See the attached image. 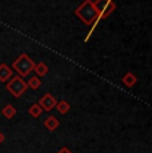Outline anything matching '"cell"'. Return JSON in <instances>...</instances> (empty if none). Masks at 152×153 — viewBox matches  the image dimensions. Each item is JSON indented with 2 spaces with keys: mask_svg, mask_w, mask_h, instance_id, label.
<instances>
[{
  "mask_svg": "<svg viewBox=\"0 0 152 153\" xmlns=\"http://www.w3.org/2000/svg\"><path fill=\"white\" fill-rule=\"evenodd\" d=\"M75 15L87 25H92L91 31L88 32V35L86 36V42H88L89 37H91L92 32L95 31L98 23L100 22V16H99V12L96 10L95 4H93L92 0H84L80 5L75 10Z\"/></svg>",
  "mask_w": 152,
  "mask_h": 153,
  "instance_id": "cell-1",
  "label": "cell"
},
{
  "mask_svg": "<svg viewBox=\"0 0 152 153\" xmlns=\"http://www.w3.org/2000/svg\"><path fill=\"white\" fill-rule=\"evenodd\" d=\"M12 68L19 73L20 77H25L34 71L35 68V61L28 56L27 53H22L19 57L13 61Z\"/></svg>",
  "mask_w": 152,
  "mask_h": 153,
  "instance_id": "cell-2",
  "label": "cell"
},
{
  "mask_svg": "<svg viewBox=\"0 0 152 153\" xmlns=\"http://www.w3.org/2000/svg\"><path fill=\"white\" fill-rule=\"evenodd\" d=\"M28 89V85L24 81V79L20 77L19 75L13 76L10 81L7 83V91L13 96V97H20L24 92H27Z\"/></svg>",
  "mask_w": 152,
  "mask_h": 153,
  "instance_id": "cell-3",
  "label": "cell"
},
{
  "mask_svg": "<svg viewBox=\"0 0 152 153\" xmlns=\"http://www.w3.org/2000/svg\"><path fill=\"white\" fill-rule=\"evenodd\" d=\"M93 4H95L96 10H98V12H99L100 20L107 19V17L116 10V4L113 3V0H95Z\"/></svg>",
  "mask_w": 152,
  "mask_h": 153,
  "instance_id": "cell-4",
  "label": "cell"
},
{
  "mask_svg": "<svg viewBox=\"0 0 152 153\" xmlns=\"http://www.w3.org/2000/svg\"><path fill=\"white\" fill-rule=\"evenodd\" d=\"M56 102H57L56 99H55L54 96L51 95V93H45V95L39 100V102H37V104L40 105V108H42L43 111L49 112V111L52 109V108L56 107Z\"/></svg>",
  "mask_w": 152,
  "mask_h": 153,
  "instance_id": "cell-5",
  "label": "cell"
},
{
  "mask_svg": "<svg viewBox=\"0 0 152 153\" xmlns=\"http://www.w3.org/2000/svg\"><path fill=\"white\" fill-rule=\"evenodd\" d=\"M11 77H12V71H11V68L4 63L0 64V81L5 83V81H8Z\"/></svg>",
  "mask_w": 152,
  "mask_h": 153,
  "instance_id": "cell-6",
  "label": "cell"
},
{
  "mask_svg": "<svg viewBox=\"0 0 152 153\" xmlns=\"http://www.w3.org/2000/svg\"><path fill=\"white\" fill-rule=\"evenodd\" d=\"M44 126L48 129L49 132H54L55 129L59 126V120H57L55 116H52V114H51V116H48L44 120Z\"/></svg>",
  "mask_w": 152,
  "mask_h": 153,
  "instance_id": "cell-7",
  "label": "cell"
},
{
  "mask_svg": "<svg viewBox=\"0 0 152 153\" xmlns=\"http://www.w3.org/2000/svg\"><path fill=\"white\" fill-rule=\"evenodd\" d=\"M121 81H123V84L125 85V87H128V88H131V87H133V85L136 84V81H137V77L133 73H131V72H127L124 76H123V79H121Z\"/></svg>",
  "mask_w": 152,
  "mask_h": 153,
  "instance_id": "cell-8",
  "label": "cell"
},
{
  "mask_svg": "<svg viewBox=\"0 0 152 153\" xmlns=\"http://www.w3.org/2000/svg\"><path fill=\"white\" fill-rule=\"evenodd\" d=\"M1 113H3V116H4L5 119H12V117L16 114V109L11 104H7L5 107H3Z\"/></svg>",
  "mask_w": 152,
  "mask_h": 153,
  "instance_id": "cell-9",
  "label": "cell"
},
{
  "mask_svg": "<svg viewBox=\"0 0 152 153\" xmlns=\"http://www.w3.org/2000/svg\"><path fill=\"white\" fill-rule=\"evenodd\" d=\"M34 71L36 72V75H37V76H45L47 73H48V67L45 65V63L40 61L39 64H35Z\"/></svg>",
  "mask_w": 152,
  "mask_h": 153,
  "instance_id": "cell-10",
  "label": "cell"
},
{
  "mask_svg": "<svg viewBox=\"0 0 152 153\" xmlns=\"http://www.w3.org/2000/svg\"><path fill=\"white\" fill-rule=\"evenodd\" d=\"M56 109L59 111V113L66 114L67 112L71 109V105H69V102H68V101H66V100H61V101L56 102Z\"/></svg>",
  "mask_w": 152,
  "mask_h": 153,
  "instance_id": "cell-11",
  "label": "cell"
},
{
  "mask_svg": "<svg viewBox=\"0 0 152 153\" xmlns=\"http://www.w3.org/2000/svg\"><path fill=\"white\" fill-rule=\"evenodd\" d=\"M28 113H30L32 117L37 119V117H40V114L43 113V109L40 108L39 104H34V105H31V107L28 108Z\"/></svg>",
  "mask_w": 152,
  "mask_h": 153,
  "instance_id": "cell-12",
  "label": "cell"
},
{
  "mask_svg": "<svg viewBox=\"0 0 152 153\" xmlns=\"http://www.w3.org/2000/svg\"><path fill=\"white\" fill-rule=\"evenodd\" d=\"M28 85V88H32V89H37V88L42 85V80H40L37 76H32L28 81H25Z\"/></svg>",
  "mask_w": 152,
  "mask_h": 153,
  "instance_id": "cell-13",
  "label": "cell"
},
{
  "mask_svg": "<svg viewBox=\"0 0 152 153\" xmlns=\"http://www.w3.org/2000/svg\"><path fill=\"white\" fill-rule=\"evenodd\" d=\"M57 153H72V152L69 151V149L67 148V146H63V148H61V149H60V151L57 152Z\"/></svg>",
  "mask_w": 152,
  "mask_h": 153,
  "instance_id": "cell-14",
  "label": "cell"
},
{
  "mask_svg": "<svg viewBox=\"0 0 152 153\" xmlns=\"http://www.w3.org/2000/svg\"><path fill=\"white\" fill-rule=\"evenodd\" d=\"M5 140V136H4V133L3 132H0V144H3V141Z\"/></svg>",
  "mask_w": 152,
  "mask_h": 153,
  "instance_id": "cell-15",
  "label": "cell"
}]
</instances>
